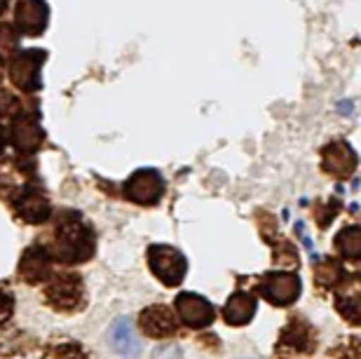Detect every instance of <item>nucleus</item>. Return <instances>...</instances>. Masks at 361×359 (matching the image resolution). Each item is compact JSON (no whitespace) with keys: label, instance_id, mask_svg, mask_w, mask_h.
Masks as SVG:
<instances>
[{"label":"nucleus","instance_id":"f257e3e1","mask_svg":"<svg viewBox=\"0 0 361 359\" xmlns=\"http://www.w3.org/2000/svg\"><path fill=\"white\" fill-rule=\"evenodd\" d=\"M45 251L54 261H63V263L87 261L94 251L92 231L78 217L63 219L59 228H56V240Z\"/></svg>","mask_w":361,"mask_h":359},{"label":"nucleus","instance_id":"f03ea898","mask_svg":"<svg viewBox=\"0 0 361 359\" xmlns=\"http://www.w3.org/2000/svg\"><path fill=\"white\" fill-rule=\"evenodd\" d=\"M148 263L150 270L155 272V277L167 286L180 284L188 272L185 256L178 249L169 247V244H153L148 249Z\"/></svg>","mask_w":361,"mask_h":359},{"label":"nucleus","instance_id":"7ed1b4c3","mask_svg":"<svg viewBox=\"0 0 361 359\" xmlns=\"http://www.w3.org/2000/svg\"><path fill=\"white\" fill-rule=\"evenodd\" d=\"M300 289L302 282L295 272H272V275H265L258 284V291L272 305H291L300 296Z\"/></svg>","mask_w":361,"mask_h":359},{"label":"nucleus","instance_id":"20e7f679","mask_svg":"<svg viewBox=\"0 0 361 359\" xmlns=\"http://www.w3.org/2000/svg\"><path fill=\"white\" fill-rule=\"evenodd\" d=\"M45 296L56 310H75L82 303V282L78 275H52L45 286Z\"/></svg>","mask_w":361,"mask_h":359},{"label":"nucleus","instance_id":"39448f33","mask_svg":"<svg viewBox=\"0 0 361 359\" xmlns=\"http://www.w3.org/2000/svg\"><path fill=\"white\" fill-rule=\"evenodd\" d=\"M164 193V181L155 169H139L125 185V195L132 202L155 205Z\"/></svg>","mask_w":361,"mask_h":359},{"label":"nucleus","instance_id":"423d86ee","mask_svg":"<svg viewBox=\"0 0 361 359\" xmlns=\"http://www.w3.org/2000/svg\"><path fill=\"white\" fill-rule=\"evenodd\" d=\"M45 61V52L40 49H26L17 56L10 66V78L19 90L35 92L40 90V63Z\"/></svg>","mask_w":361,"mask_h":359},{"label":"nucleus","instance_id":"0eeeda50","mask_svg":"<svg viewBox=\"0 0 361 359\" xmlns=\"http://www.w3.org/2000/svg\"><path fill=\"white\" fill-rule=\"evenodd\" d=\"M176 312L180 315V320L192 329H204L212 324L216 317L214 305L209 303L207 298H202L200 293H190V291L180 293L176 298Z\"/></svg>","mask_w":361,"mask_h":359},{"label":"nucleus","instance_id":"6e6552de","mask_svg":"<svg viewBox=\"0 0 361 359\" xmlns=\"http://www.w3.org/2000/svg\"><path fill=\"white\" fill-rule=\"evenodd\" d=\"M139 329L146 336H153V339H167V336H174L178 329L176 315L171 308L167 305H150L141 312L139 317Z\"/></svg>","mask_w":361,"mask_h":359},{"label":"nucleus","instance_id":"1a4fd4ad","mask_svg":"<svg viewBox=\"0 0 361 359\" xmlns=\"http://www.w3.org/2000/svg\"><path fill=\"white\" fill-rule=\"evenodd\" d=\"M42 139H45V134H42L40 122L33 116H24V113H21V116L12 122L10 141L21 153H33V150H38L42 146Z\"/></svg>","mask_w":361,"mask_h":359},{"label":"nucleus","instance_id":"9d476101","mask_svg":"<svg viewBox=\"0 0 361 359\" xmlns=\"http://www.w3.org/2000/svg\"><path fill=\"white\" fill-rule=\"evenodd\" d=\"M17 24L21 28V33L40 35L47 26V5L42 0H19Z\"/></svg>","mask_w":361,"mask_h":359},{"label":"nucleus","instance_id":"9b49d317","mask_svg":"<svg viewBox=\"0 0 361 359\" xmlns=\"http://www.w3.org/2000/svg\"><path fill=\"white\" fill-rule=\"evenodd\" d=\"M108 346L122 357H132V355L139 353L141 343H139V339H136L132 320L120 317V320L113 322L111 329H108Z\"/></svg>","mask_w":361,"mask_h":359},{"label":"nucleus","instance_id":"f8f14e48","mask_svg":"<svg viewBox=\"0 0 361 359\" xmlns=\"http://www.w3.org/2000/svg\"><path fill=\"white\" fill-rule=\"evenodd\" d=\"M324 169L334 176H350L357 167V153L352 150L348 143H331V146L324 150Z\"/></svg>","mask_w":361,"mask_h":359},{"label":"nucleus","instance_id":"ddd939ff","mask_svg":"<svg viewBox=\"0 0 361 359\" xmlns=\"http://www.w3.org/2000/svg\"><path fill=\"white\" fill-rule=\"evenodd\" d=\"M49 254L45 249L40 247H31L21 258V265H19V272L21 277L28 279V282H40V279H47L52 277V265H49Z\"/></svg>","mask_w":361,"mask_h":359},{"label":"nucleus","instance_id":"4468645a","mask_svg":"<svg viewBox=\"0 0 361 359\" xmlns=\"http://www.w3.org/2000/svg\"><path fill=\"white\" fill-rule=\"evenodd\" d=\"M256 312V298L251 296V293L247 291H237L230 296V300L226 303V310H223V315H226V322L233 327H242L247 324V322H251V317H254Z\"/></svg>","mask_w":361,"mask_h":359},{"label":"nucleus","instance_id":"2eb2a0df","mask_svg":"<svg viewBox=\"0 0 361 359\" xmlns=\"http://www.w3.org/2000/svg\"><path fill=\"white\" fill-rule=\"evenodd\" d=\"M279 350H288V353H305L310 355V350L314 348V336L310 334L307 324H302V322H291V324L286 327L284 336H281L279 341Z\"/></svg>","mask_w":361,"mask_h":359},{"label":"nucleus","instance_id":"dca6fc26","mask_svg":"<svg viewBox=\"0 0 361 359\" xmlns=\"http://www.w3.org/2000/svg\"><path fill=\"white\" fill-rule=\"evenodd\" d=\"M17 214L28 224H42L49 217V202L38 190H28L17 202Z\"/></svg>","mask_w":361,"mask_h":359},{"label":"nucleus","instance_id":"f3484780","mask_svg":"<svg viewBox=\"0 0 361 359\" xmlns=\"http://www.w3.org/2000/svg\"><path fill=\"white\" fill-rule=\"evenodd\" d=\"M336 247H338V251H341L345 258H352V261H357L359 254H361V231H359V226L343 228V231L338 233Z\"/></svg>","mask_w":361,"mask_h":359},{"label":"nucleus","instance_id":"a211bd4d","mask_svg":"<svg viewBox=\"0 0 361 359\" xmlns=\"http://www.w3.org/2000/svg\"><path fill=\"white\" fill-rule=\"evenodd\" d=\"M17 47V33L10 26H0V54H10Z\"/></svg>","mask_w":361,"mask_h":359},{"label":"nucleus","instance_id":"6ab92c4d","mask_svg":"<svg viewBox=\"0 0 361 359\" xmlns=\"http://www.w3.org/2000/svg\"><path fill=\"white\" fill-rule=\"evenodd\" d=\"M153 359H183V353L174 343H164V346H160L153 353Z\"/></svg>","mask_w":361,"mask_h":359},{"label":"nucleus","instance_id":"aec40b11","mask_svg":"<svg viewBox=\"0 0 361 359\" xmlns=\"http://www.w3.org/2000/svg\"><path fill=\"white\" fill-rule=\"evenodd\" d=\"M10 312H12V298L7 296V293L0 291V324L10 317Z\"/></svg>","mask_w":361,"mask_h":359},{"label":"nucleus","instance_id":"412c9836","mask_svg":"<svg viewBox=\"0 0 361 359\" xmlns=\"http://www.w3.org/2000/svg\"><path fill=\"white\" fill-rule=\"evenodd\" d=\"M336 359H359V348H357V341H352V346H350V348L338 350Z\"/></svg>","mask_w":361,"mask_h":359},{"label":"nucleus","instance_id":"4be33fe9","mask_svg":"<svg viewBox=\"0 0 361 359\" xmlns=\"http://www.w3.org/2000/svg\"><path fill=\"white\" fill-rule=\"evenodd\" d=\"M3 148H5V134H3V129H0V153H3Z\"/></svg>","mask_w":361,"mask_h":359},{"label":"nucleus","instance_id":"5701e85b","mask_svg":"<svg viewBox=\"0 0 361 359\" xmlns=\"http://www.w3.org/2000/svg\"><path fill=\"white\" fill-rule=\"evenodd\" d=\"M5 7H7V0H0V12H3Z\"/></svg>","mask_w":361,"mask_h":359}]
</instances>
